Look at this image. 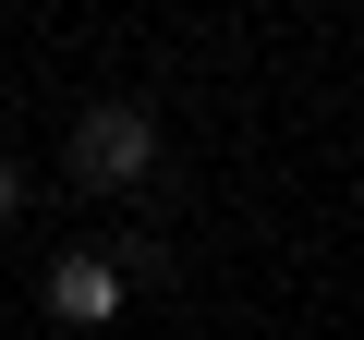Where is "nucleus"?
Segmentation results:
<instances>
[{
	"label": "nucleus",
	"mask_w": 364,
	"mask_h": 340,
	"mask_svg": "<svg viewBox=\"0 0 364 340\" xmlns=\"http://www.w3.org/2000/svg\"><path fill=\"white\" fill-rule=\"evenodd\" d=\"M158 170V110L146 97H97V110H73V183H146Z\"/></svg>",
	"instance_id": "1"
},
{
	"label": "nucleus",
	"mask_w": 364,
	"mask_h": 340,
	"mask_svg": "<svg viewBox=\"0 0 364 340\" xmlns=\"http://www.w3.org/2000/svg\"><path fill=\"white\" fill-rule=\"evenodd\" d=\"M37 292H49L61 328H109V316L134 304V255H122V243H73V255H49Z\"/></svg>",
	"instance_id": "2"
},
{
	"label": "nucleus",
	"mask_w": 364,
	"mask_h": 340,
	"mask_svg": "<svg viewBox=\"0 0 364 340\" xmlns=\"http://www.w3.org/2000/svg\"><path fill=\"white\" fill-rule=\"evenodd\" d=\"M13 207H25V170H13V158H0V219H13Z\"/></svg>",
	"instance_id": "3"
}]
</instances>
